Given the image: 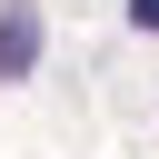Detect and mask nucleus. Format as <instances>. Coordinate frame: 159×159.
I'll return each mask as SVG.
<instances>
[{
  "mask_svg": "<svg viewBox=\"0 0 159 159\" xmlns=\"http://www.w3.org/2000/svg\"><path fill=\"white\" fill-rule=\"evenodd\" d=\"M30 60H40V10H30V0H10V10H0V89H10V80H30Z\"/></svg>",
  "mask_w": 159,
  "mask_h": 159,
  "instance_id": "f257e3e1",
  "label": "nucleus"
},
{
  "mask_svg": "<svg viewBox=\"0 0 159 159\" xmlns=\"http://www.w3.org/2000/svg\"><path fill=\"white\" fill-rule=\"evenodd\" d=\"M129 20H139V30H159V0H129Z\"/></svg>",
  "mask_w": 159,
  "mask_h": 159,
  "instance_id": "f03ea898",
  "label": "nucleus"
}]
</instances>
